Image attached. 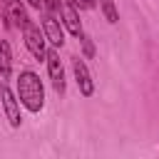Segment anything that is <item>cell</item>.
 <instances>
[{"label":"cell","mask_w":159,"mask_h":159,"mask_svg":"<svg viewBox=\"0 0 159 159\" xmlns=\"http://www.w3.org/2000/svg\"><path fill=\"white\" fill-rule=\"evenodd\" d=\"M17 99L27 112H32V114L42 112V107H45V87H42V80H40L37 72L20 70V75H17Z\"/></svg>","instance_id":"obj_1"},{"label":"cell","mask_w":159,"mask_h":159,"mask_svg":"<svg viewBox=\"0 0 159 159\" xmlns=\"http://www.w3.org/2000/svg\"><path fill=\"white\" fill-rule=\"evenodd\" d=\"M22 40H25V47H27V52L37 60V62H45V55H47V40H45V32H42V27L37 25V22H32V20H27L22 27Z\"/></svg>","instance_id":"obj_2"},{"label":"cell","mask_w":159,"mask_h":159,"mask_svg":"<svg viewBox=\"0 0 159 159\" xmlns=\"http://www.w3.org/2000/svg\"><path fill=\"white\" fill-rule=\"evenodd\" d=\"M42 12V20H40V27L45 32V40L52 45V47H62L65 45V30H62V22L55 12H47V10H40Z\"/></svg>","instance_id":"obj_3"},{"label":"cell","mask_w":159,"mask_h":159,"mask_svg":"<svg viewBox=\"0 0 159 159\" xmlns=\"http://www.w3.org/2000/svg\"><path fill=\"white\" fill-rule=\"evenodd\" d=\"M45 65H47V75H50V82H52L55 92L57 94H65V67H62V60L57 55V47H50L47 50Z\"/></svg>","instance_id":"obj_4"},{"label":"cell","mask_w":159,"mask_h":159,"mask_svg":"<svg viewBox=\"0 0 159 159\" xmlns=\"http://www.w3.org/2000/svg\"><path fill=\"white\" fill-rule=\"evenodd\" d=\"M72 72H75V82H77L80 94H82V97H92V94H94V80H92V72H89L87 62H84L80 55L72 57Z\"/></svg>","instance_id":"obj_5"},{"label":"cell","mask_w":159,"mask_h":159,"mask_svg":"<svg viewBox=\"0 0 159 159\" xmlns=\"http://www.w3.org/2000/svg\"><path fill=\"white\" fill-rule=\"evenodd\" d=\"M0 102H2V112H5V117H7V122H10V127H20V124H22L20 99H17V94H15L5 82L0 84Z\"/></svg>","instance_id":"obj_6"},{"label":"cell","mask_w":159,"mask_h":159,"mask_svg":"<svg viewBox=\"0 0 159 159\" xmlns=\"http://www.w3.org/2000/svg\"><path fill=\"white\" fill-rule=\"evenodd\" d=\"M57 15H60V22H62V27L70 32V35H80L82 32V20H80V10H77V5H72L70 0H60V10H57Z\"/></svg>","instance_id":"obj_7"},{"label":"cell","mask_w":159,"mask_h":159,"mask_svg":"<svg viewBox=\"0 0 159 159\" xmlns=\"http://www.w3.org/2000/svg\"><path fill=\"white\" fill-rule=\"evenodd\" d=\"M2 17H5V25L10 27V25H15V27H22L30 17H27V10L22 7V2L20 0H7V5H5V10H2Z\"/></svg>","instance_id":"obj_8"},{"label":"cell","mask_w":159,"mask_h":159,"mask_svg":"<svg viewBox=\"0 0 159 159\" xmlns=\"http://www.w3.org/2000/svg\"><path fill=\"white\" fill-rule=\"evenodd\" d=\"M0 77L2 80L12 77V47L7 40H0Z\"/></svg>","instance_id":"obj_9"},{"label":"cell","mask_w":159,"mask_h":159,"mask_svg":"<svg viewBox=\"0 0 159 159\" xmlns=\"http://www.w3.org/2000/svg\"><path fill=\"white\" fill-rule=\"evenodd\" d=\"M99 10H102V15H104V20L109 25H117L119 22V10H117L114 0H99Z\"/></svg>","instance_id":"obj_10"},{"label":"cell","mask_w":159,"mask_h":159,"mask_svg":"<svg viewBox=\"0 0 159 159\" xmlns=\"http://www.w3.org/2000/svg\"><path fill=\"white\" fill-rule=\"evenodd\" d=\"M77 40H80V45H82V57L84 60H92L94 55H97V50H94V42H92V37L82 30L80 35H77Z\"/></svg>","instance_id":"obj_11"},{"label":"cell","mask_w":159,"mask_h":159,"mask_svg":"<svg viewBox=\"0 0 159 159\" xmlns=\"http://www.w3.org/2000/svg\"><path fill=\"white\" fill-rule=\"evenodd\" d=\"M72 5H77L80 10H87V7H94V0H70Z\"/></svg>","instance_id":"obj_12"},{"label":"cell","mask_w":159,"mask_h":159,"mask_svg":"<svg viewBox=\"0 0 159 159\" xmlns=\"http://www.w3.org/2000/svg\"><path fill=\"white\" fill-rule=\"evenodd\" d=\"M30 2V7H35V10H42V0H27Z\"/></svg>","instance_id":"obj_13"}]
</instances>
